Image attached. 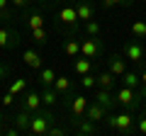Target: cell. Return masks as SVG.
<instances>
[{
    "instance_id": "6da1fadb",
    "label": "cell",
    "mask_w": 146,
    "mask_h": 136,
    "mask_svg": "<svg viewBox=\"0 0 146 136\" xmlns=\"http://www.w3.org/2000/svg\"><path fill=\"white\" fill-rule=\"evenodd\" d=\"M105 126H107L110 131H115V134H122V136H131V134H136V126H134V117H131V110H127V112H119L117 114L115 110L112 112H107V117H105Z\"/></svg>"
},
{
    "instance_id": "7a4b0ae2",
    "label": "cell",
    "mask_w": 146,
    "mask_h": 136,
    "mask_svg": "<svg viewBox=\"0 0 146 136\" xmlns=\"http://www.w3.org/2000/svg\"><path fill=\"white\" fill-rule=\"evenodd\" d=\"M51 124H54L51 107H39L36 112H32V121H29L27 134H32V136H46V131H49Z\"/></svg>"
},
{
    "instance_id": "3957f363",
    "label": "cell",
    "mask_w": 146,
    "mask_h": 136,
    "mask_svg": "<svg viewBox=\"0 0 146 136\" xmlns=\"http://www.w3.org/2000/svg\"><path fill=\"white\" fill-rule=\"evenodd\" d=\"M105 53V44H102V39L100 37H83L80 39V56H85V58H100Z\"/></svg>"
},
{
    "instance_id": "277c9868",
    "label": "cell",
    "mask_w": 146,
    "mask_h": 136,
    "mask_svg": "<svg viewBox=\"0 0 146 136\" xmlns=\"http://www.w3.org/2000/svg\"><path fill=\"white\" fill-rule=\"evenodd\" d=\"M115 97H117V105H122L124 110H131V112L139 107V100H141V97H139V90L127 88V85H122V88L117 90Z\"/></svg>"
},
{
    "instance_id": "5b68a950",
    "label": "cell",
    "mask_w": 146,
    "mask_h": 136,
    "mask_svg": "<svg viewBox=\"0 0 146 136\" xmlns=\"http://www.w3.org/2000/svg\"><path fill=\"white\" fill-rule=\"evenodd\" d=\"M122 56L131 63H146V46L136 39V42H124L122 46Z\"/></svg>"
},
{
    "instance_id": "8992f818",
    "label": "cell",
    "mask_w": 146,
    "mask_h": 136,
    "mask_svg": "<svg viewBox=\"0 0 146 136\" xmlns=\"http://www.w3.org/2000/svg\"><path fill=\"white\" fill-rule=\"evenodd\" d=\"M17 46H20V32L15 27H10V24H3L0 27V49L15 51Z\"/></svg>"
},
{
    "instance_id": "52a82bcc",
    "label": "cell",
    "mask_w": 146,
    "mask_h": 136,
    "mask_svg": "<svg viewBox=\"0 0 146 136\" xmlns=\"http://www.w3.org/2000/svg\"><path fill=\"white\" fill-rule=\"evenodd\" d=\"M58 22L63 27H68L71 34H76L78 32V12H76V5H63L58 10Z\"/></svg>"
},
{
    "instance_id": "ba28073f",
    "label": "cell",
    "mask_w": 146,
    "mask_h": 136,
    "mask_svg": "<svg viewBox=\"0 0 146 136\" xmlns=\"http://www.w3.org/2000/svg\"><path fill=\"white\" fill-rule=\"evenodd\" d=\"M88 102L90 100L85 95H71V102H68V112H71L73 121H78L85 117V110H88Z\"/></svg>"
},
{
    "instance_id": "9c48e42d",
    "label": "cell",
    "mask_w": 146,
    "mask_h": 136,
    "mask_svg": "<svg viewBox=\"0 0 146 136\" xmlns=\"http://www.w3.org/2000/svg\"><path fill=\"white\" fill-rule=\"evenodd\" d=\"M93 100H95V102H100V105H102L105 110H110V112H112V110L117 107L115 90H105V88H98V90L93 92Z\"/></svg>"
},
{
    "instance_id": "30bf717a",
    "label": "cell",
    "mask_w": 146,
    "mask_h": 136,
    "mask_svg": "<svg viewBox=\"0 0 146 136\" xmlns=\"http://www.w3.org/2000/svg\"><path fill=\"white\" fill-rule=\"evenodd\" d=\"M107 71L115 75V78H122L124 71H127V58L122 56V53H112V56L107 58Z\"/></svg>"
},
{
    "instance_id": "8fae6325",
    "label": "cell",
    "mask_w": 146,
    "mask_h": 136,
    "mask_svg": "<svg viewBox=\"0 0 146 136\" xmlns=\"http://www.w3.org/2000/svg\"><path fill=\"white\" fill-rule=\"evenodd\" d=\"M20 107L27 112H36L42 105V92H36V90H29V92H25V97L20 100Z\"/></svg>"
},
{
    "instance_id": "7c38bea8",
    "label": "cell",
    "mask_w": 146,
    "mask_h": 136,
    "mask_svg": "<svg viewBox=\"0 0 146 136\" xmlns=\"http://www.w3.org/2000/svg\"><path fill=\"white\" fill-rule=\"evenodd\" d=\"M22 20H25L27 29H36V27H44V12L27 7V10H22Z\"/></svg>"
},
{
    "instance_id": "4fadbf2b",
    "label": "cell",
    "mask_w": 146,
    "mask_h": 136,
    "mask_svg": "<svg viewBox=\"0 0 146 136\" xmlns=\"http://www.w3.org/2000/svg\"><path fill=\"white\" fill-rule=\"evenodd\" d=\"M76 12H78V22H90L95 17V5L90 0H76Z\"/></svg>"
},
{
    "instance_id": "5bb4252c",
    "label": "cell",
    "mask_w": 146,
    "mask_h": 136,
    "mask_svg": "<svg viewBox=\"0 0 146 136\" xmlns=\"http://www.w3.org/2000/svg\"><path fill=\"white\" fill-rule=\"evenodd\" d=\"M107 112L110 110H105L102 105H100V102H88V110H85V119H90V121H95V124H98V121H102L105 117H107Z\"/></svg>"
},
{
    "instance_id": "9a60e30c",
    "label": "cell",
    "mask_w": 146,
    "mask_h": 136,
    "mask_svg": "<svg viewBox=\"0 0 146 136\" xmlns=\"http://www.w3.org/2000/svg\"><path fill=\"white\" fill-rule=\"evenodd\" d=\"M22 61H25V66L32 68V71H39V68L44 66L39 51H34V49H25V51H22Z\"/></svg>"
},
{
    "instance_id": "2e32d148",
    "label": "cell",
    "mask_w": 146,
    "mask_h": 136,
    "mask_svg": "<svg viewBox=\"0 0 146 136\" xmlns=\"http://www.w3.org/2000/svg\"><path fill=\"white\" fill-rule=\"evenodd\" d=\"M58 97H61V95L56 92V90H54V85H42V105L44 107H56L58 105Z\"/></svg>"
},
{
    "instance_id": "e0dca14e",
    "label": "cell",
    "mask_w": 146,
    "mask_h": 136,
    "mask_svg": "<svg viewBox=\"0 0 146 136\" xmlns=\"http://www.w3.org/2000/svg\"><path fill=\"white\" fill-rule=\"evenodd\" d=\"M93 58H85V56H76L73 58V73L76 75H85V73H93Z\"/></svg>"
},
{
    "instance_id": "ac0fdd59",
    "label": "cell",
    "mask_w": 146,
    "mask_h": 136,
    "mask_svg": "<svg viewBox=\"0 0 146 136\" xmlns=\"http://www.w3.org/2000/svg\"><path fill=\"white\" fill-rule=\"evenodd\" d=\"M73 131L76 134H80V136H90V134H98V126H95V121H90V119H78V121H73Z\"/></svg>"
},
{
    "instance_id": "d6986e66",
    "label": "cell",
    "mask_w": 146,
    "mask_h": 136,
    "mask_svg": "<svg viewBox=\"0 0 146 136\" xmlns=\"http://www.w3.org/2000/svg\"><path fill=\"white\" fill-rule=\"evenodd\" d=\"M29 121H32V112H27V110H17V114L12 117V124L17 126V129L22 131V134H27V129H29Z\"/></svg>"
},
{
    "instance_id": "ffe728a7",
    "label": "cell",
    "mask_w": 146,
    "mask_h": 136,
    "mask_svg": "<svg viewBox=\"0 0 146 136\" xmlns=\"http://www.w3.org/2000/svg\"><path fill=\"white\" fill-rule=\"evenodd\" d=\"M63 53H66L68 58H76V56H80V39L76 37V34H68L66 44H63Z\"/></svg>"
},
{
    "instance_id": "44dd1931",
    "label": "cell",
    "mask_w": 146,
    "mask_h": 136,
    "mask_svg": "<svg viewBox=\"0 0 146 136\" xmlns=\"http://www.w3.org/2000/svg\"><path fill=\"white\" fill-rule=\"evenodd\" d=\"M98 78V88H105V90H115V83H117V78L110 71H102V73H98L95 75Z\"/></svg>"
},
{
    "instance_id": "7402d4cb",
    "label": "cell",
    "mask_w": 146,
    "mask_h": 136,
    "mask_svg": "<svg viewBox=\"0 0 146 136\" xmlns=\"http://www.w3.org/2000/svg\"><path fill=\"white\" fill-rule=\"evenodd\" d=\"M129 32H131V37H134V39L146 42V20H134L131 27H129Z\"/></svg>"
},
{
    "instance_id": "603a6c76",
    "label": "cell",
    "mask_w": 146,
    "mask_h": 136,
    "mask_svg": "<svg viewBox=\"0 0 146 136\" xmlns=\"http://www.w3.org/2000/svg\"><path fill=\"white\" fill-rule=\"evenodd\" d=\"M36 80L42 85H54V80H56V71L49 66H42L39 68V75H36Z\"/></svg>"
},
{
    "instance_id": "cb8c5ba5",
    "label": "cell",
    "mask_w": 146,
    "mask_h": 136,
    "mask_svg": "<svg viewBox=\"0 0 146 136\" xmlns=\"http://www.w3.org/2000/svg\"><path fill=\"white\" fill-rule=\"evenodd\" d=\"M122 85L139 90V88H141V75L134 73V71H124V75H122Z\"/></svg>"
},
{
    "instance_id": "d4e9b609",
    "label": "cell",
    "mask_w": 146,
    "mask_h": 136,
    "mask_svg": "<svg viewBox=\"0 0 146 136\" xmlns=\"http://www.w3.org/2000/svg\"><path fill=\"white\" fill-rule=\"evenodd\" d=\"M32 34V42L36 44V46H44V44L49 42V29L46 27H36V29H29Z\"/></svg>"
},
{
    "instance_id": "484cf974",
    "label": "cell",
    "mask_w": 146,
    "mask_h": 136,
    "mask_svg": "<svg viewBox=\"0 0 146 136\" xmlns=\"http://www.w3.org/2000/svg\"><path fill=\"white\" fill-rule=\"evenodd\" d=\"M54 90H56L58 95H68V92H71V78H68V75H56V80H54Z\"/></svg>"
},
{
    "instance_id": "4316f807",
    "label": "cell",
    "mask_w": 146,
    "mask_h": 136,
    "mask_svg": "<svg viewBox=\"0 0 146 136\" xmlns=\"http://www.w3.org/2000/svg\"><path fill=\"white\" fill-rule=\"evenodd\" d=\"M83 32L88 34V37H100L102 27H100V22H95V17H93L90 22H83Z\"/></svg>"
},
{
    "instance_id": "83f0119b",
    "label": "cell",
    "mask_w": 146,
    "mask_h": 136,
    "mask_svg": "<svg viewBox=\"0 0 146 136\" xmlns=\"http://www.w3.org/2000/svg\"><path fill=\"white\" fill-rule=\"evenodd\" d=\"M27 85H29V80H27V78H17V80H12V83H10V88H7V90H10L12 95H22L27 90Z\"/></svg>"
},
{
    "instance_id": "f1b7e54d",
    "label": "cell",
    "mask_w": 146,
    "mask_h": 136,
    "mask_svg": "<svg viewBox=\"0 0 146 136\" xmlns=\"http://www.w3.org/2000/svg\"><path fill=\"white\" fill-rule=\"evenodd\" d=\"M0 20H5V22L15 20V12L10 10V0H0Z\"/></svg>"
},
{
    "instance_id": "f546056e",
    "label": "cell",
    "mask_w": 146,
    "mask_h": 136,
    "mask_svg": "<svg viewBox=\"0 0 146 136\" xmlns=\"http://www.w3.org/2000/svg\"><path fill=\"white\" fill-rule=\"evenodd\" d=\"M80 88H83V90H93V88H98V78H95V73H85V75H80Z\"/></svg>"
},
{
    "instance_id": "4dcf8cb0",
    "label": "cell",
    "mask_w": 146,
    "mask_h": 136,
    "mask_svg": "<svg viewBox=\"0 0 146 136\" xmlns=\"http://www.w3.org/2000/svg\"><path fill=\"white\" fill-rule=\"evenodd\" d=\"M100 3H102L105 10H110V7H115V5H131L134 0H100Z\"/></svg>"
},
{
    "instance_id": "1f68e13d",
    "label": "cell",
    "mask_w": 146,
    "mask_h": 136,
    "mask_svg": "<svg viewBox=\"0 0 146 136\" xmlns=\"http://www.w3.org/2000/svg\"><path fill=\"white\" fill-rule=\"evenodd\" d=\"M136 134L146 136V112H141L139 119H136Z\"/></svg>"
},
{
    "instance_id": "d6a6232c",
    "label": "cell",
    "mask_w": 146,
    "mask_h": 136,
    "mask_svg": "<svg viewBox=\"0 0 146 136\" xmlns=\"http://www.w3.org/2000/svg\"><path fill=\"white\" fill-rule=\"evenodd\" d=\"M15 97H17V95H12L10 90H7V92L0 97V105H3V107H12V105H15Z\"/></svg>"
},
{
    "instance_id": "836d02e7",
    "label": "cell",
    "mask_w": 146,
    "mask_h": 136,
    "mask_svg": "<svg viewBox=\"0 0 146 136\" xmlns=\"http://www.w3.org/2000/svg\"><path fill=\"white\" fill-rule=\"evenodd\" d=\"M71 129H63V126H49V131H46V136H63V134H68Z\"/></svg>"
},
{
    "instance_id": "e575fe53",
    "label": "cell",
    "mask_w": 146,
    "mask_h": 136,
    "mask_svg": "<svg viewBox=\"0 0 146 136\" xmlns=\"http://www.w3.org/2000/svg\"><path fill=\"white\" fill-rule=\"evenodd\" d=\"M10 5L17 10H27V7H32V0H10Z\"/></svg>"
},
{
    "instance_id": "d590c367",
    "label": "cell",
    "mask_w": 146,
    "mask_h": 136,
    "mask_svg": "<svg viewBox=\"0 0 146 136\" xmlns=\"http://www.w3.org/2000/svg\"><path fill=\"white\" fill-rule=\"evenodd\" d=\"M10 73H12V66H10V63H0V80L7 78Z\"/></svg>"
},
{
    "instance_id": "8d00e7d4",
    "label": "cell",
    "mask_w": 146,
    "mask_h": 136,
    "mask_svg": "<svg viewBox=\"0 0 146 136\" xmlns=\"http://www.w3.org/2000/svg\"><path fill=\"white\" fill-rule=\"evenodd\" d=\"M139 97L146 100V85H141V88H139Z\"/></svg>"
},
{
    "instance_id": "74e56055",
    "label": "cell",
    "mask_w": 146,
    "mask_h": 136,
    "mask_svg": "<svg viewBox=\"0 0 146 136\" xmlns=\"http://www.w3.org/2000/svg\"><path fill=\"white\" fill-rule=\"evenodd\" d=\"M139 75H141V85H146V66H144V71H141Z\"/></svg>"
},
{
    "instance_id": "f35d334b",
    "label": "cell",
    "mask_w": 146,
    "mask_h": 136,
    "mask_svg": "<svg viewBox=\"0 0 146 136\" xmlns=\"http://www.w3.org/2000/svg\"><path fill=\"white\" fill-rule=\"evenodd\" d=\"M5 121H7V119H5V112H3V110H0V126H3V124H5Z\"/></svg>"
},
{
    "instance_id": "ab89813d",
    "label": "cell",
    "mask_w": 146,
    "mask_h": 136,
    "mask_svg": "<svg viewBox=\"0 0 146 136\" xmlns=\"http://www.w3.org/2000/svg\"><path fill=\"white\" fill-rule=\"evenodd\" d=\"M0 136H5V129H3V126H0Z\"/></svg>"
},
{
    "instance_id": "60d3db41",
    "label": "cell",
    "mask_w": 146,
    "mask_h": 136,
    "mask_svg": "<svg viewBox=\"0 0 146 136\" xmlns=\"http://www.w3.org/2000/svg\"><path fill=\"white\" fill-rule=\"evenodd\" d=\"M44 3H58V0H44Z\"/></svg>"
}]
</instances>
